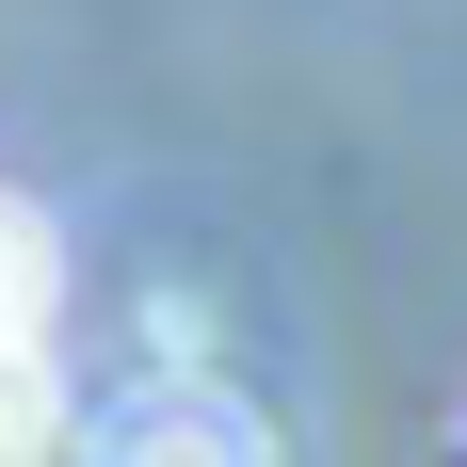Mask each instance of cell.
Instances as JSON below:
<instances>
[{"label": "cell", "instance_id": "cell-2", "mask_svg": "<svg viewBox=\"0 0 467 467\" xmlns=\"http://www.w3.org/2000/svg\"><path fill=\"white\" fill-rule=\"evenodd\" d=\"M0 451H65V371L33 338H0Z\"/></svg>", "mask_w": 467, "mask_h": 467}, {"label": "cell", "instance_id": "cell-1", "mask_svg": "<svg viewBox=\"0 0 467 467\" xmlns=\"http://www.w3.org/2000/svg\"><path fill=\"white\" fill-rule=\"evenodd\" d=\"M48 290H65L48 210H33V193H0V338H33V323H48Z\"/></svg>", "mask_w": 467, "mask_h": 467}]
</instances>
